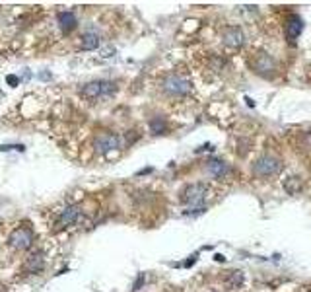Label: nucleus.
<instances>
[{"instance_id":"obj_1","label":"nucleus","mask_w":311,"mask_h":292,"mask_svg":"<svg viewBox=\"0 0 311 292\" xmlns=\"http://www.w3.org/2000/svg\"><path fill=\"white\" fill-rule=\"evenodd\" d=\"M161 90L167 94V96H171V97H185V96H189L191 92H193V82H191V78L185 74V72H167L163 78H161Z\"/></svg>"},{"instance_id":"obj_2","label":"nucleus","mask_w":311,"mask_h":292,"mask_svg":"<svg viewBox=\"0 0 311 292\" xmlns=\"http://www.w3.org/2000/svg\"><path fill=\"white\" fill-rule=\"evenodd\" d=\"M210 195V185L208 183H189L181 191V203L187 205V209H202L206 207V199Z\"/></svg>"},{"instance_id":"obj_3","label":"nucleus","mask_w":311,"mask_h":292,"mask_svg":"<svg viewBox=\"0 0 311 292\" xmlns=\"http://www.w3.org/2000/svg\"><path fill=\"white\" fill-rule=\"evenodd\" d=\"M249 66L253 68L255 74L263 76V78H272L278 70V65L274 61V57L265 53V51H255L249 57Z\"/></svg>"},{"instance_id":"obj_4","label":"nucleus","mask_w":311,"mask_h":292,"mask_svg":"<svg viewBox=\"0 0 311 292\" xmlns=\"http://www.w3.org/2000/svg\"><path fill=\"white\" fill-rule=\"evenodd\" d=\"M117 92V84L111 80H92V82L84 84L80 90V96L86 99H101V97H109Z\"/></svg>"},{"instance_id":"obj_5","label":"nucleus","mask_w":311,"mask_h":292,"mask_svg":"<svg viewBox=\"0 0 311 292\" xmlns=\"http://www.w3.org/2000/svg\"><path fill=\"white\" fill-rule=\"evenodd\" d=\"M282 167H284V164L280 158H276L272 154H265V156H259L251 164V171H253V175L267 179V177H274L276 173H280Z\"/></svg>"},{"instance_id":"obj_6","label":"nucleus","mask_w":311,"mask_h":292,"mask_svg":"<svg viewBox=\"0 0 311 292\" xmlns=\"http://www.w3.org/2000/svg\"><path fill=\"white\" fill-rule=\"evenodd\" d=\"M31 244H33V230L30 226H20L12 230V234L8 236V246L16 251L30 250Z\"/></svg>"},{"instance_id":"obj_7","label":"nucleus","mask_w":311,"mask_h":292,"mask_svg":"<svg viewBox=\"0 0 311 292\" xmlns=\"http://www.w3.org/2000/svg\"><path fill=\"white\" fill-rule=\"evenodd\" d=\"M121 148V136L115 132H99L93 138V150L97 154H107L111 150H119Z\"/></svg>"},{"instance_id":"obj_8","label":"nucleus","mask_w":311,"mask_h":292,"mask_svg":"<svg viewBox=\"0 0 311 292\" xmlns=\"http://www.w3.org/2000/svg\"><path fill=\"white\" fill-rule=\"evenodd\" d=\"M82 220V207L80 205H68L66 209L62 210L55 222V232L59 230H64L68 226H74Z\"/></svg>"},{"instance_id":"obj_9","label":"nucleus","mask_w":311,"mask_h":292,"mask_svg":"<svg viewBox=\"0 0 311 292\" xmlns=\"http://www.w3.org/2000/svg\"><path fill=\"white\" fill-rule=\"evenodd\" d=\"M222 43L228 49H241L245 43V33L239 26H224L222 28Z\"/></svg>"},{"instance_id":"obj_10","label":"nucleus","mask_w":311,"mask_h":292,"mask_svg":"<svg viewBox=\"0 0 311 292\" xmlns=\"http://www.w3.org/2000/svg\"><path fill=\"white\" fill-rule=\"evenodd\" d=\"M206 173L210 175V177H214L216 181H226V179H230L233 173V169L230 164H226L224 160H208L206 162Z\"/></svg>"},{"instance_id":"obj_11","label":"nucleus","mask_w":311,"mask_h":292,"mask_svg":"<svg viewBox=\"0 0 311 292\" xmlns=\"http://www.w3.org/2000/svg\"><path fill=\"white\" fill-rule=\"evenodd\" d=\"M43 269H45V253L43 251H31L24 261V271L31 273V275H37Z\"/></svg>"},{"instance_id":"obj_12","label":"nucleus","mask_w":311,"mask_h":292,"mask_svg":"<svg viewBox=\"0 0 311 292\" xmlns=\"http://www.w3.org/2000/svg\"><path fill=\"white\" fill-rule=\"evenodd\" d=\"M284 32H286V39L290 43H296V39L300 37V33L304 32V22L300 16L292 14L288 20H286V26H284Z\"/></svg>"},{"instance_id":"obj_13","label":"nucleus","mask_w":311,"mask_h":292,"mask_svg":"<svg viewBox=\"0 0 311 292\" xmlns=\"http://www.w3.org/2000/svg\"><path fill=\"white\" fill-rule=\"evenodd\" d=\"M245 283V273L243 271H228V275L224 277V287L226 291H239Z\"/></svg>"},{"instance_id":"obj_14","label":"nucleus","mask_w":311,"mask_h":292,"mask_svg":"<svg viewBox=\"0 0 311 292\" xmlns=\"http://www.w3.org/2000/svg\"><path fill=\"white\" fill-rule=\"evenodd\" d=\"M76 26H78V20L72 12H61V14H59V28H61L62 33H70Z\"/></svg>"},{"instance_id":"obj_15","label":"nucleus","mask_w":311,"mask_h":292,"mask_svg":"<svg viewBox=\"0 0 311 292\" xmlns=\"http://www.w3.org/2000/svg\"><path fill=\"white\" fill-rule=\"evenodd\" d=\"M282 187L288 195H298L304 187V179L300 175H288L284 181H282Z\"/></svg>"},{"instance_id":"obj_16","label":"nucleus","mask_w":311,"mask_h":292,"mask_svg":"<svg viewBox=\"0 0 311 292\" xmlns=\"http://www.w3.org/2000/svg\"><path fill=\"white\" fill-rule=\"evenodd\" d=\"M97 47H99V35H97L95 32L88 30V32L82 33V37H80V49H84V51H93V49H97Z\"/></svg>"},{"instance_id":"obj_17","label":"nucleus","mask_w":311,"mask_h":292,"mask_svg":"<svg viewBox=\"0 0 311 292\" xmlns=\"http://www.w3.org/2000/svg\"><path fill=\"white\" fill-rule=\"evenodd\" d=\"M150 130H152L154 134H165V132H167V123H165V119H163V117H154V119H150Z\"/></svg>"},{"instance_id":"obj_18","label":"nucleus","mask_w":311,"mask_h":292,"mask_svg":"<svg viewBox=\"0 0 311 292\" xmlns=\"http://www.w3.org/2000/svg\"><path fill=\"white\" fill-rule=\"evenodd\" d=\"M300 144L304 150H311V130H304L300 134Z\"/></svg>"},{"instance_id":"obj_19","label":"nucleus","mask_w":311,"mask_h":292,"mask_svg":"<svg viewBox=\"0 0 311 292\" xmlns=\"http://www.w3.org/2000/svg\"><path fill=\"white\" fill-rule=\"evenodd\" d=\"M10 150L26 152V146L24 144H0V152H10Z\"/></svg>"},{"instance_id":"obj_20","label":"nucleus","mask_w":311,"mask_h":292,"mask_svg":"<svg viewBox=\"0 0 311 292\" xmlns=\"http://www.w3.org/2000/svg\"><path fill=\"white\" fill-rule=\"evenodd\" d=\"M144 281H146V277H144V273H140L138 279H136V283H134V287H132V291H140L142 285H144Z\"/></svg>"},{"instance_id":"obj_21","label":"nucleus","mask_w":311,"mask_h":292,"mask_svg":"<svg viewBox=\"0 0 311 292\" xmlns=\"http://www.w3.org/2000/svg\"><path fill=\"white\" fill-rule=\"evenodd\" d=\"M6 82L10 84V86H18V84H20V78L14 76V74H8V76H6Z\"/></svg>"}]
</instances>
